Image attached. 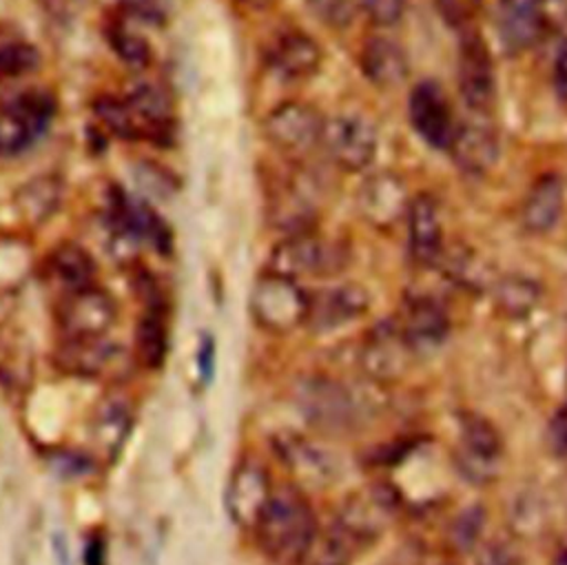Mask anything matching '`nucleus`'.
Wrapping results in <instances>:
<instances>
[{"mask_svg":"<svg viewBox=\"0 0 567 565\" xmlns=\"http://www.w3.org/2000/svg\"><path fill=\"white\" fill-rule=\"evenodd\" d=\"M259 547L277 563L303 561L319 527L306 496L290 485L272 490V496L255 525Z\"/></svg>","mask_w":567,"mask_h":565,"instance_id":"obj_1","label":"nucleus"},{"mask_svg":"<svg viewBox=\"0 0 567 565\" xmlns=\"http://www.w3.org/2000/svg\"><path fill=\"white\" fill-rule=\"evenodd\" d=\"M350 261V250L343 242L323 237L317 230L284 235L268 257V270L301 279V277H334Z\"/></svg>","mask_w":567,"mask_h":565,"instance_id":"obj_2","label":"nucleus"},{"mask_svg":"<svg viewBox=\"0 0 567 565\" xmlns=\"http://www.w3.org/2000/svg\"><path fill=\"white\" fill-rule=\"evenodd\" d=\"M308 301L310 292H306L297 279L266 270L252 286L250 312L264 330L286 335L306 323Z\"/></svg>","mask_w":567,"mask_h":565,"instance_id":"obj_3","label":"nucleus"},{"mask_svg":"<svg viewBox=\"0 0 567 565\" xmlns=\"http://www.w3.org/2000/svg\"><path fill=\"white\" fill-rule=\"evenodd\" d=\"M295 401L308 423L330 434L350 432L361 419L352 390L332 377H306L295 388Z\"/></svg>","mask_w":567,"mask_h":565,"instance_id":"obj_4","label":"nucleus"},{"mask_svg":"<svg viewBox=\"0 0 567 565\" xmlns=\"http://www.w3.org/2000/svg\"><path fill=\"white\" fill-rule=\"evenodd\" d=\"M326 117L306 102H284L264 120V135L275 151L299 160L321 146Z\"/></svg>","mask_w":567,"mask_h":565,"instance_id":"obj_5","label":"nucleus"},{"mask_svg":"<svg viewBox=\"0 0 567 565\" xmlns=\"http://www.w3.org/2000/svg\"><path fill=\"white\" fill-rule=\"evenodd\" d=\"M461 450L456 454L458 472L476 485H485L496 479L503 456V436L496 425L476 412L458 414Z\"/></svg>","mask_w":567,"mask_h":565,"instance_id":"obj_6","label":"nucleus"},{"mask_svg":"<svg viewBox=\"0 0 567 565\" xmlns=\"http://www.w3.org/2000/svg\"><path fill=\"white\" fill-rule=\"evenodd\" d=\"M456 84L470 111L487 115L496 100V75L492 53L476 29H463L456 58Z\"/></svg>","mask_w":567,"mask_h":565,"instance_id":"obj_7","label":"nucleus"},{"mask_svg":"<svg viewBox=\"0 0 567 565\" xmlns=\"http://www.w3.org/2000/svg\"><path fill=\"white\" fill-rule=\"evenodd\" d=\"M377 131L361 115H334L326 120L321 148L328 160L348 173L365 171L377 155Z\"/></svg>","mask_w":567,"mask_h":565,"instance_id":"obj_8","label":"nucleus"},{"mask_svg":"<svg viewBox=\"0 0 567 565\" xmlns=\"http://www.w3.org/2000/svg\"><path fill=\"white\" fill-rule=\"evenodd\" d=\"M115 317L117 306L113 297L95 284L64 295L58 308V326L62 339L104 337L115 323Z\"/></svg>","mask_w":567,"mask_h":565,"instance_id":"obj_9","label":"nucleus"},{"mask_svg":"<svg viewBox=\"0 0 567 565\" xmlns=\"http://www.w3.org/2000/svg\"><path fill=\"white\" fill-rule=\"evenodd\" d=\"M408 117L416 135L436 151H450L458 122L445 91L434 80H421L408 97Z\"/></svg>","mask_w":567,"mask_h":565,"instance_id":"obj_10","label":"nucleus"},{"mask_svg":"<svg viewBox=\"0 0 567 565\" xmlns=\"http://www.w3.org/2000/svg\"><path fill=\"white\" fill-rule=\"evenodd\" d=\"M272 481L268 470L255 461L244 459L235 465L228 485H226V510L235 525L244 530H255L259 523L270 496H272Z\"/></svg>","mask_w":567,"mask_h":565,"instance_id":"obj_11","label":"nucleus"},{"mask_svg":"<svg viewBox=\"0 0 567 565\" xmlns=\"http://www.w3.org/2000/svg\"><path fill=\"white\" fill-rule=\"evenodd\" d=\"M370 308V295L354 281L334 284L310 292L306 326L315 332H332L357 319Z\"/></svg>","mask_w":567,"mask_h":565,"instance_id":"obj_12","label":"nucleus"},{"mask_svg":"<svg viewBox=\"0 0 567 565\" xmlns=\"http://www.w3.org/2000/svg\"><path fill=\"white\" fill-rule=\"evenodd\" d=\"M410 202L412 197L403 179L388 171L368 175L357 191V208L361 217L381 230H388L408 217Z\"/></svg>","mask_w":567,"mask_h":565,"instance_id":"obj_13","label":"nucleus"},{"mask_svg":"<svg viewBox=\"0 0 567 565\" xmlns=\"http://www.w3.org/2000/svg\"><path fill=\"white\" fill-rule=\"evenodd\" d=\"M396 496L385 485L368 487L354 496H350L337 521L350 530L363 545L372 543L396 516Z\"/></svg>","mask_w":567,"mask_h":565,"instance_id":"obj_14","label":"nucleus"},{"mask_svg":"<svg viewBox=\"0 0 567 565\" xmlns=\"http://www.w3.org/2000/svg\"><path fill=\"white\" fill-rule=\"evenodd\" d=\"M447 153L463 173L481 177L489 173L498 160V135L485 115L474 113V117L456 126Z\"/></svg>","mask_w":567,"mask_h":565,"instance_id":"obj_15","label":"nucleus"},{"mask_svg":"<svg viewBox=\"0 0 567 565\" xmlns=\"http://www.w3.org/2000/svg\"><path fill=\"white\" fill-rule=\"evenodd\" d=\"M399 328L414 355H427L445 343L450 335V315L432 297H410L403 306Z\"/></svg>","mask_w":567,"mask_h":565,"instance_id":"obj_16","label":"nucleus"},{"mask_svg":"<svg viewBox=\"0 0 567 565\" xmlns=\"http://www.w3.org/2000/svg\"><path fill=\"white\" fill-rule=\"evenodd\" d=\"M266 60L270 69L281 78L306 80L319 71L323 62V49L312 35L288 29L270 40L266 49Z\"/></svg>","mask_w":567,"mask_h":565,"instance_id":"obj_17","label":"nucleus"},{"mask_svg":"<svg viewBox=\"0 0 567 565\" xmlns=\"http://www.w3.org/2000/svg\"><path fill=\"white\" fill-rule=\"evenodd\" d=\"M410 255L419 266H434L443 257V224L439 204L430 193L412 197L408 208Z\"/></svg>","mask_w":567,"mask_h":565,"instance_id":"obj_18","label":"nucleus"},{"mask_svg":"<svg viewBox=\"0 0 567 565\" xmlns=\"http://www.w3.org/2000/svg\"><path fill=\"white\" fill-rule=\"evenodd\" d=\"M414 355L405 343L399 323H379L372 328L361 348V368L377 381H390L405 372Z\"/></svg>","mask_w":567,"mask_h":565,"instance_id":"obj_19","label":"nucleus"},{"mask_svg":"<svg viewBox=\"0 0 567 565\" xmlns=\"http://www.w3.org/2000/svg\"><path fill=\"white\" fill-rule=\"evenodd\" d=\"M496 31L505 49L518 53L538 42L545 31L540 0H498Z\"/></svg>","mask_w":567,"mask_h":565,"instance_id":"obj_20","label":"nucleus"},{"mask_svg":"<svg viewBox=\"0 0 567 565\" xmlns=\"http://www.w3.org/2000/svg\"><path fill=\"white\" fill-rule=\"evenodd\" d=\"M359 66L365 80L383 91L399 86L410 71L403 47L385 35H372L361 44Z\"/></svg>","mask_w":567,"mask_h":565,"instance_id":"obj_21","label":"nucleus"},{"mask_svg":"<svg viewBox=\"0 0 567 565\" xmlns=\"http://www.w3.org/2000/svg\"><path fill=\"white\" fill-rule=\"evenodd\" d=\"M563 206H565V191H563L560 177L554 173H545L527 191L520 208V222L525 230L534 235L549 233L558 224L563 215Z\"/></svg>","mask_w":567,"mask_h":565,"instance_id":"obj_22","label":"nucleus"},{"mask_svg":"<svg viewBox=\"0 0 567 565\" xmlns=\"http://www.w3.org/2000/svg\"><path fill=\"white\" fill-rule=\"evenodd\" d=\"M124 100L128 102V106L133 109V113L142 124V140H153V142L173 140L175 124H173L171 100L159 86L151 82H142Z\"/></svg>","mask_w":567,"mask_h":565,"instance_id":"obj_23","label":"nucleus"},{"mask_svg":"<svg viewBox=\"0 0 567 565\" xmlns=\"http://www.w3.org/2000/svg\"><path fill=\"white\" fill-rule=\"evenodd\" d=\"M115 357L117 348L106 339V335L86 339H62L55 352V363L69 374L97 377L113 363Z\"/></svg>","mask_w":567,"mask_h":565,"instance_id":"obj_24","label":"nucleus"},{"mask_svg":"<svg viewBox=\"0 0 567 565\" xmlns=\"http://www.w3.org/2000/svg\"><path fill=\"white\" fill-rule=\"evenodd\" d=\"M47 270H49L51 279L62 288L64 295L93 286L95 275H97V266H95L93 257L89 255V250L82 248L80 244H71V242L60 244L49 255Z\"/></svg>","mask_w":567,"mask_h":565,"instance_id":"obj_25","label":"nucleus"},{"mask_svg":"<svg viewBox=\"0 0 567 565\" xmlns=\"http://www.w3.org/2000/svg\"><path fill=\"white\" fill-rule=\"evenodd\" d=\"M279 450H281L284 461L290 465V470L297 472L303 481L328 483L337 474L339 465H337L334 456L328 450H323V448L315 445L312 441H306L297 434L281 439Z\"/></svg>","mask_w":567,"mask_h":565,"instance_id":"obj_26","label":"nucleus"},{"mask_svg":"<svg viewBox=\"0 0 567 565\" xmlns=\"http://www.w3.org/2000/svg\"><path fill=\"white\" fill-rule=\"evenodd\" d=\"M361 547L365 545L334 518L328 530L317 532L303 561L308 565H352Z\"/></svg>","mask_w":567,"mask_h":565,"instance_id":"obj_27","label":"nucleus"},{"mask_svg":"<svg viewBox=\"0 0 567 565\" xmlns=\"http://www.w3.org/2000/svg\"><path fill=\"white\" fill-rule=\"evenodd\" d=\"M131 430V405L120 394H109L100 401L93 419V439L109 454L117 452Z\"/></svg>","mask_w":567,"mask_h":565,"instance_id":"obj_28","label":"nucleus"},{"mask_svg":"<svg viewBox=\"0 0 567 565\" xmlns=\"http://www.w3.org/2000/svg\"><path fill=\"white\" fill-rule=\"evenodd\" d=\"M62 199V184L53 175H38L16 193V206L27 222L40 224L55 213Z\"/></svg>","mask_w":567,"mask_h":565,"instance_id":"obj_29","label":"nucleus"},{"mask_svg":"<svg viewBox=\"0 0 567 565\" xmlns=\"http://www.w3.org/2000/svg\"><path fill=\"white\" fill-rule=\"evenodd\" d=\"M166 350H168V328L164 321V312L153 304L137 321L135 357L144 368L155 370L164 363Z\"/></svg>","mask_w":567,"mask_h":565,"instance_id":"obj_30","label":"nucleus"},{"mask_svg":"<svg viewBox=\"0 0 567 565\" xmlns=\"http://www.w3.org/2000/svg\"><path fill=\"white\" fill-rule=\"evenodd\" d=\"M494 299L503 315L507 317H525L540 301V286L523 275H507L494 281Z\"/></svg>","mask_w":567,"mask_h":565,"instance_id":"obj_31","label":"nucleus"},{"mask_svg":"<svg viewBox=\"0 0 567 565\" xmlns=\"http://www.w3.org/2000/svg\"><path fill=\"white\" fill-rule=\"evenodd\" d=\"M104 35L115 51V55L131 69H146L153 60V49L144 35L133 31L124 20H111Z\"/></svg>","mask_w":567,"mask_h":565,"instance_id":"obj_32","label":"nucleus"},{"mask_svg":"<svg viewBox=\"0 0 567 565\" xmlns=\"http://www.w3.org/2000/svg\"><path fill=\"white\" fill-rule=\"evenodd\" d=\"M40 133L9 100L0 102V155L22 153Z\"/></svg>","mask_w":567,"mask_h":565,"instance_id":"obj_33","label":"nucleus"},{"mask_svg":"<svg viewBox=\"0 0 567 565\" xmlns=\"http://www.w3.org/2000/svg\"><path fill=\"white\" fill-rule=\"evenodd\" d=\"M97 120L106 131L122 140H142V124L126 100L113 95H100L93 106Z\"/></svg>","mask_w":567,"mask_h":565,"instance_id":"obj_34","label":"nucleus"},{"mask_svg":"<svg viewBox=\"0 0 567 565\" xmlns=\"http://www.w3.org/2000/svg\"><path fill=\"white\" fill-rule=\"evenodd\" d=\"M40 53L22 40L0 42V78H22L40 66Z\"/></svg>","mask_w":567,"mask_h":565,"instance_id":"obj_35","label":"nucleus"},{"mask_svg":"<svg viewBox=\"0 0 567 565\" xmlns=\"http://www.w3.org/2000/svg\"><path fill=\"white\" fill-rule=\"evenodd\" d=\"M445 270L458 286L465 288H483L487 284V266H483L481 259L467 248H456L445 259Z\"/></svg>","mask_w":567,"mask_h":565,"instance_id":"obj_36","label":"nucleus"},{"mask_svg":"<svg viewBox=\"0 0 567 565\" xmlns=\"http://www.w3.org/2000/svg\"><path fill=\"white\" fill-rule=\"evenodd\" d=\"M485 507L474 503V505H467L458 512V516L454 518L452 527H450V538L454 543L456 549H472L478 538H481V532L485 527Z\"/></svg>","mask_w":567,"mask_h":565,"instance_id":"obj_37","label":"nucleus"},{"mask_svg":"<svg viewBox=\"0 0 567 565\" xmlns=\"http://www.w3.org/2000/svg\"><path fill=\"white\" fill-rule=\"evenodd\" d=\"M308 9L330 27H343L350 22L354 11V0H306Z\"/></svg>","mask_w":567,"mask_h":565,"instance_id":"obj_38","label":"nucleus"},{"mask_svg":"<svg viewBox=\"0 0 567 565\" xmlns=\"http://www.w3.org/2000/svg\"><path fill=\"white\" fill-rule=\"evenodd\" d=\"M117 4L124 16L144 24H162L166 20L162 0H117Z\"/></svg>","mask_w":567,"mask_h":565,"instance_id":"obj_39","label":"nucleus"},{"mask_svg":"<svg viewBox=\"0 0 567 565\" xmlns=\"http://www.w3.org/2000/svg\"><path fill=\"white\" fill-rule=\"evenodd\" d=\"M368 20L374 27H394L405 11V0H365L363 2Z\"/></svg>","mask_w":567,"mask_h":565,"instance_id":"obj_40","label":"nucleus"},{"mask_svg":"<svg viewBox=\"0 0 567 565\" xmlns=\"http://www.w3.org/2000/svg\"><path fill=\"white\" fill-rule=\"evenodd\" d=\"M547 445L554 454L567 456V405L558 408L547 421Z\"/></svg>","mask_w":567,"mask_h":565,"instance_id":"obj_41","label":"nucleus"},{"mask_svg":"<svg viewBox=\"0 0 567 565\" xmlns=\"http://www.w3.org/2000/svg\"><path fill=\"white\" fill-rule=\"evenodd\" d=\"M474 565H516V556L512 554V547L503 541H489L481 545Z\"/></svg>","mask_w":567,"mask_h":565,"instance_id":"obj_42","label":"nucleus"},{"mask_svg":"<svg viewBox=\"0 0 567 565\" xmlns=\"http://www.w3.org/2000/svg\"><path fill=\"white\" fill-rule=\"evenodd\" d=\"M38 4L42 7V11H47L51 18H55V20H71V18H75L82 9H84V4H86V0H38Z\"/></svg>","mask_w":567,"mask_h":565,"instance_id":"obj_43","label":"nucleus"},{"mask_svg":"<svg viewBox=\"0 0 567 565\" xmlns=\"http://www.w3.org/2000/svg\"><path fill=\"white\" fill-rule=\"evenodd\" d=\"M554 82H556V91L567 97V42H563V47L558 49L556 62H554Z\"/></svg>","mask_w":567,"mask_h":565,"instance_id":"obj_44","label":"nucleus"},{"mask_svg":"<svg viewBox=\"0 0 567 565\" xmlns=\"http://www.w3.org/2000/svg\"><path fill=\"white\" fill-rule=\"evenodd\" d=\"M215 348H213V341L206 339L204 346H202V352H199V368H202V377L210 379L213 374V361H215Z\"/></svg>","mask_w":567,"mask_h":565,"instance_id":"obj_45","label":"nucleus"},{"mask_svg":"<svg viewBox=\"0 0 567 565\" xmlns=\"http://www.w3.org/2000/svg\"><path fill=\"white\" fill-rule=\"evenodd\" d=\"M237 2L244 4V7H248V9H252V11H264V9L272 7L275 0H237Z\"/></svg>","mask_w":567,"mask_h":565,"instance_id":"obj_46","label":"nucleus"},{"mask_svg":"<svg viewBox=\"0 0 567 565\" xmlns=\"http://www.w3.org/2000/svg\"><path fill=\"white\" fill-rule=\"evenodd\" d=\"M551 565H567V547H560L551 558Z\"/></svg>","mask_w":567,"mask_h":565,"instance_id":"obj_47","label":"nucleus"},{"mask_svg":"<svg viewBox=\"0 0 567 565\" xmlns=\"http://www.w3.org/2000/svg\"><path fill=\"white\" fill-rule=\"evenodd\" d=\"M470 2H481V0H470Z\"/></svg>","mask_w":567,"mask_h":565,"instance_id":"obj_48","label":"nucleus"}]
</instances>
